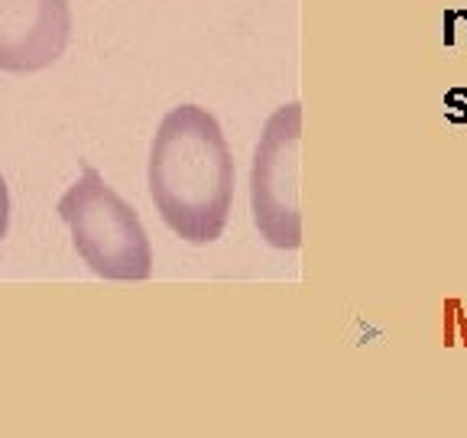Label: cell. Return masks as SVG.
<instances>
[{
	"label": "cell",
	"mask_w": 467,
	"mask_h": 438,
	"mask_svg": "<svg viewBox=\"0 0 467 438\" xmlns=\"http://www.w3.org/2000/svg\"><path fill=\"white\" fill-rule=\"evenodd\" d=\"M156 212L189 244L218 241L234 204V160L218 120L182 104L162 117L150 153Z\"/></svg>",
	"instance_id": "cell-1"
},
{
	"label": "cell",
	"mask_w": 467,
	"mask_h": 438,
	"mask_svg": "<svg viewBox=\"0 0 467 438\" xmlns=\"http://www.w3.org/2000/svg\"><path fill=\"white\" fill-rule=\"evenodd\" d=\"M58 218L72 227V244L91 273L117 283L150 279V237L137 212L104 182L98 169L85 166L81 179L58 202Z\"/></svg>",
	"instance_id": "cell-2"
},
{
	"label": "cell",
	"mask_w": 467,
	"mask_h": 438,
	"mask_svg": "<svg viewBox=\"0 0 467 438\" xmlns=\"http://www.w3.org/2000/svg\"><path fill=\"white\" fill-rule=\"evenodd\" d=\"M299 143L302 108L285 104L266 120L256 146L250 202L260 234L279 250L302 247V208H299Z\"/></svg>",
	"instance_id": "cell-3"
},
{
	"label": "cell",
	"mask_w": 467,
	"mask_h": 438,
	"mask_svg": "<svg viewBox=\"0 0 467 438\" xmlns=\"http://www.w3.org/2000/svg\"><path fill=\"white\" fill-rule=\"evenodd\" d=\"M72 36L68 0H0V72L49 68Z\"/></svg>",
	"instance_id": "cell-4"
},
{
	"label": "cell",
	"mask_w": 467,
	"mask_h": 438,
	"mask_svg": "<svg viewBox=\"0 0 467 438\" xmlns=\"http://www.w3.org/2000/svg\"><path fill=\"white\" fill-rule=\"evenodd\" d=\"M7 224H10V195H7V182L0 175V241L7 237Z\"/></svg>",
	"instance_id": "cell-5"
}]
</instances>
